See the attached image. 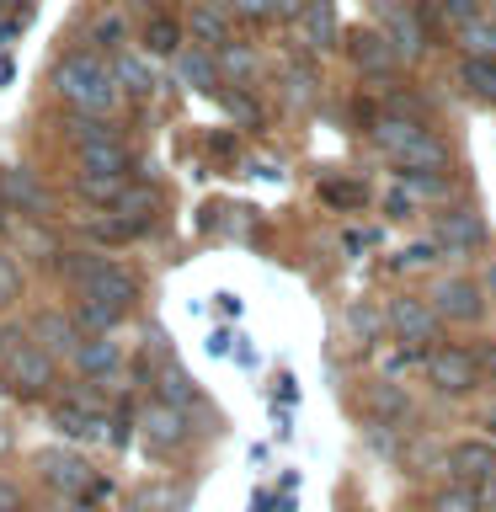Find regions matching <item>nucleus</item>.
Instances as JSON below:
<instances>
[{
  "label": "nucleus",
  "mask_w": 496,
  "mask_h": 512,
  "mask_svg": "<svg viewBox=\"0 0 496 512\" xmlns=\"http://www.w3.org/2000/svg\"><path fill=\"white\" fill-rule=\"evenodd\" d=\"M107 70H112V86H118V96H134V102H144V96L160 86L155 70H150V59L134 54V48H118V54L107 59Z\"/></svg>",
  "instance_id": "nucleus-11"
},
{
  "label": "nucleus",
  "mask_w": 496,
  "mask_h": 512,
  "mask_svg": "<svg viewBox=\"0 0 496 512\" xmlns=\"http://www.w3.org/2000/svg\"><path fill=\"white\" fill-rule=\"evenodd\" d=\"M480 294H486V304H496V262L486 267V278H480Z\"/></svg>",
  "instance_id": "nucleus-48"
},
{
  "label": "nucleus",
  "mask_w": 496,
  "mask_h": 512,
  "mask_svg": "<svg viewBox=\"0 0 496 512\" xmlns=\"http://www.w3.org/2000/svg\"><path fill=\"white\" fill-rule=\"evenodd\" d=\"M182 507V491H171V486H144L128 496V512H176Z\"/></svg>",
  "instance_id": "nucleus-33"
},
{
  "label": "nucleus",
  "mask_w": 496,
  "mask_h": 512,
  "mask_svg": "<svg viewBox=\"0 0 496 512\" xmlns=\"http://www.w3.org/2000/svg\"><path fill=\"white\" fill-rule=\"evenodd\" d=\"M230 16H246V22H267L272 0H230Z\"/></svg>",
  "instance_id": "nucleus-39"
},
{
  "label": "nucleus",
  "mask_w": 496,
  "mask_h": 512,
  "mask_svg": "<svg viewBox=\"0 0 496 512\" xmlns=\"http://www.w3.org/2000/svg\"><path fill=\"white\" fill-rule=\"evenodd\" d=\"M422 363H427V379L438 384L443 395H470L475 379H480V363L464 347H427Z\"/></svg>",
  "instance_id": "nucleus-4"
},
{
  "label": "nucleus",
  "mask_w": 496,
  "mask_h": 512,
  "mask_svg": "<svg viewBox=\"0 0 496 512\" xmlns=\"http://www.w3.org/2000/svg\"><path fill=\"white\" fill-rule=\"evenodd\" d=\"M112 214H118L128 230H150L155 224V214H160V192L150 187V182H128L123 192H118V203H112Z\"/></svg>",
  "instance_id": "nucleus-14"
},
{
  "label": "nucleus",
  "mask_w": 496,
  "mask_h": 512,
  "mask_svg": "<svg viewBox=\"0 0 496 512\" xmlns=\"http://www.w3.org/2000/svg\"><path fill=\"white\" fill-rule=\"evenodd\" d=\"M80 299H96V304H107V310H118V315H128V304L139 299V283H134V272H123V267H112V262H102L91 272L86 283L75 288Z\"/></svg>",
  "instance_id": "nucleus-8"
},
{
  "label": "nucleus",
  "mask_w": 496,
  "mask_h": 512,
  "mask_svg": "<svg viewBox=\"0 0 496 512\" xmlns=\"http://www.w3.org/2000/svg\"><path fill=\"white\" fill-rule=\"evenodd\" d=\"M80 198H91V203H118V192L128 187V176H112V171H80Z\"/></svg>",
  "instance_id": "nucleus-26"
},
{
  "label": "nucleus",
  "mask_w": 496,
  "mask_h": 512,
  "mask_svg": "<svg viewBox=\"0 0 496 512\" xmlns=\"http://www.w3.org/2000/svg\"><path fill=\"white\" fill-rule=\"evenodd\" d=\"M491 432H496V416H491Z\"/></svg>",
  "instance_id": "nucleus-51"
},
{
  "label": "nucleus",
  "mask_w": 496,
  "mask_h": 512,
  "mask_svg": "<svg viewBox=\"0 0 496 512\" xmlns=\"http://www.w3.org/2000/svg\"><path fill=\"white\" fill-rule=\"evenodd\" d=\"M491 368H496V342H491Z\"/></svg>",
  "instance_id": "nucleus-49"
},
{
  "label": "nucleus",
  "mask_w": 496,
  "mask_h": 512,
  "mask_svg": "<svg viewBox=\"0 0 496 512\" xmlns=\"http://www.w3.org/2000/svg\"><path fill=\"white\" fill-rule=\"evenodd\" d=\"M0 358H6V384L16 395H43L48 384H54V358L38 347V342H22V336H6V347H0Z\"/></svg>",
  "instance_id": "nucleus-3"
},
{
  "label": "nucleus",
  "mask_w": 496,
  "mask_h": 512,
  "mask_svg": "<svg viewBox=\"0 0 496 512\" xmlns=\"http://www.w3.org/2000/svg\"><path fill=\"white\" fill-rule=\"evenodd\" d=\"M224 107H230V112H235V118L246 123V128H256V123H262V112H256V102H251V96L240 91V86H230V91H224Z\"/></svg>",
  "instance_id": "nucleus-37"
},
{
  "label": "nucleus",
  "mask_w": 496,
  "mask_h": 512,
  "mask_svg": "<svg viewBox=\"0 0 496 512\" xmlns=\"http://www.w3.org/2000/svg\"><path fill=\"white\" fill-rule=\"evenodd\" d=\"M144 48H150V54H176V48H182V27H176L171 16H150V22H144Z\"/></svg>",
  "instance_id": "nucleus-31"
},
{
  "label": "nucleus",
  "mask_w": 496,
  "mask_h": 512,
  "mask_svg": "<svg viewBox=\"0 0 496 512\" xmlns=\"http://www.w3.org/2000/svg\"><path fill=\"white\" fill-rule=\"evenodd\" d=\"M16 507H22V496H16V486L0 480V512H16Z\"/></svg>",
  "instance_id": "nucleus-47"
},
{
  "label": "nucleus",
  "mask_w": 496,
  "mask_h": 512,
  "mask_svg": "<svg viewBox=\"0 0 496 512\" xmlns=\"http://www.w3.org/2000/svg\"><path fill=\"white\" fill-rule=\"evenodd\" d=\"M320 192H326V203H363V187H336V182H326Z\"/></svg>",
  "instance_id": "nucleus-43"
},
{
  "label": "nucleus",
  "mask_w": 496,
  "mask_h": 512,
  "mask_svg": "<svg viewBox=\"0 0 496 512\" xmlns=\"http://www.w3.org/2000/svg\"><path fill=\"white\" fill-rule=\"evenodd\" d=\"M427 304L438 310V320H454V326H470V320L486 315V294H480V283H470V278H443L432 288Z\"/></svg>",
  "instance_id": "nucleus-5"
},
{
  "label": "nucleus",
  "mask_w": 496,
  "mask_h": 512,
  "mask_svg": "<svg viewBox=\"0 0 496 512\" xmlns=\"http://www.w3.org/2000/svg\"><path fill=\"white\" fill-rule=\"evenodd\" d=\"M134 230H128L123 219H91V240H128Z\"/></svg>",
  "instance_id": "nucleus-40"
},
{
  "label": "nucleus",
  "mask_w": 496,
  "mask_h": 512,
  "mask_svg": "<svg viewBox=\"0 0 496 512\" xmlns=\"http://www.w3.org/2000/svg\"><path fill=\"white\" fill-rule=\"evenodd\" d=\"M187 32L208 48V54H214V48H224V43L235 38V32H230V6H219V0L208 6V0H198V6H192V16H187Z\"/></svg>",
  "instance_id": "nucleus-15"
},
{
  "label": "nucleus",
  "mask_w": 496,
  "mask_h": 512,
  "mask_svg": "<svg viewBox=\"0 0 496 512\" xmlns=\"http://www.w3.org/2000/svg\"><path fill=\"white\" fill-rule=\"evenodd\" d=\"M54 91L70 102L75 112H91V118H112L118 112V86H112V70L96 48H75L54 64Z\"/></svg>",
  "instance_id": "nucleus-1"
},
{
  "label": "nucleus",
  "mask_w": 496,
  "mask_h": 512,
  "mask_svg": "<svg viewBox=\"0 0 496 512\" xmlns=\"http://www.w3.org/2000/svg\"><path fill=\"white\" fill-rule=\"evenodd\" d=\"M155 395H160V406H171V411H192V406H198V384H192L182 368H160Z\"/></svg>",
  "instance_id": "nucleus-23"
},
{
  "label": "nucleus",
  "mask_w": 496,
  "mask_h": 512,
  "mask_svg": "<svg viewBox=\"0 0 496 512\" xmlns=\"http://www.w3.org/2000/svg\"><path fill=\"white\" fill-rule=\"evenodd\" d=\"M0 203L16 208V214H27V219H48V214H54V198H48V187H43L32 171H22V166L0 171Z\"/></svg>",
  "instance_id": "nucleus-7"
},
{
  "label": "nucleus",
  "mask_w": 496,
  "mask_h": 512,
  "mask_svg": "<svg viewBox=\"0 0 496 512\" xmlns=\"http://www.w3.org/2000/svg\"><path fill=\"white\" fill-rule=\"evenodd\" d=\"M70 320H75V331H80V336H107L123 315H118V310H107V304H96V299H80Z\"/></svg>",
  "instance_id": "nucleus-25"
},
{
  "label": "nucleus",
  "mask_w": 496,
  "mask_h": 512,
  "mask_svg": "<svg viewBox=\"0 0 496 512\" xmlns=\"http://www.w3.org/2000/svg\"><path fill=\"white\" fill-rule=\"evenodd\" d=\"M304 6H310V0H272V16H294V22H299Z\"/></svg>",
  "instance_id": "nucleus-45"
},
{
  "label": "nucleus",
  "mask_w": 496,
  "mask_h": 512,
  "mask_svg": "<svg viewBox=\"0 0 496 512\" xmlns=\"http://www.w3.org/2000/svg\"><path fill=\"white\" fill-rule=\"evenodd\" d=\"M432 240H438V251H448V256H470V246L486 240V224H480V214H470V208H448V214H438V224H432Z\"/></svg>",
  "instance_id": "nucleus-9"
},
{
  "label": "nucleus",
  "mask_w": 496,
  "mask_h": 512,
  "mask_svg": "<svg viewBox=\"0 0 496 512\" xmlns=\"http://www.w3.org/2000/svg\"><path fill=\"white\" fill-rule=\"evenodd\" d=\"M176 80H182L187 91H214L219 86V64L208 48H176Z\"/></svg>",
  "instance_id": "nucleus-18"
},
{
  "label": "nucleus",
  "mask_w": 496,
  "mask_h": 512,
  "mask_svg": "<svg viewBox=\"0 0 496 512\" xmlns=\"http://www.w3.org/2000/svg\"><path fill=\"white\" fill-rule=\"evenodd\" d=\"M368 400H374L379 411H390V416L406 411V395H400V384H374V395H368Z\"/></svg>",
  "instance_id": "nucleus-38"
},
{
  "label": "nucleus",
  "mask_w": 496,
  "mask_h": 512,
  "mask_svg": "<svg viewBox=\"0 0 496 512\" xmlns=\"http://www.w3.org/2000/svg\"><path fill=\"white\" fill-rule=\"evenodd\" d=\"M118 358H123V352H118V342H112V336H80L75 352H70V363L80 368V374H102V379L118 368Z\"/></svg>",
  "instance_id": "nucleus-21"
},
{
  "label": "nucleus",
  "mask_w": 496,
  "mask_h": 512,
  "mask_svg": "<svg viewBox=\"0 0 496 512\" xmlns=\"http://www.w3.org/2000/svg\"><path fill=\"white\" fill-rule=\"evenodd\" d=\"M70 128H75V139H80V144H91V139H118L112 118H91V112H75Z\"/></svg>",
  "instance_id": "nucleus-36"
},
{
  "label": "nucleus",
  "mask_w": 496,
  "mask_h": 512,
  "mask_svg": "<svg viewBox=\"0 0 496 512\" xmlns=\"http://www.w3.org/2000/svg\"><path fill=\"white\" fill-rule=\"evenodd\" d=\"M32 336H38V347L48 352V358H70L75 342H80L75 320H70V315H59V310H43L38 320H32Z\"/></svg>",
  "instance_id": "nucleus-16"
},
{
  "label": "nucleus",
  "mask_w": 496,
  "mask_h": 512,
  "mask_svg": "<svg viewBox=\"0 0 496 512\" xmlns=\"http://www.w3.org/2000/svg\"><path fill=\"white\" fill-rule=\"evenodd\" d=\"M48 422H54V432H59V438H70V443L96 438V422H91V416H80V406H54V411H48Z\"/></svg>",
  "instance_id": "nucleus-32"
},
{
  "label": "nucleus",
  "mask_w": 496,
  "mask_h": 512,
  "mask_svg": "<svg viewBox=\"0 0 496 512\" xmlns=\"http://www.w3.org/2000/svg\"><path fill=\"white\" fill-rule=\"evenodd\" d=\"M374 144L395 160L400 171H448V144L416 118H379Z\"/></svg>",
  "instance_id": "nucleus-2"
},
{
  "label": "nucleus",
  "mask_w": 496,
  "mask_h": 512,
  "mask_svg": "<svg viewBox=\"0 0 496 512\" xmlns=\"http://www.w3.org/2000/svg\"><path fill=\"white\" fill-rule=\"evenodd\" d=\"M299 32H304V43H310L315 54H326V48L342 43V38H336V11H331V0H310V6L299 11Z\"/></svg>",
  "instance_id": "nucleus-20"
},
{
  "label": "nucleus",
  "mask_w": 496,
  "mask_h": 512,
  "mask_svg": "<svg viewBox=\"0 0 496 512\" xmlns=\"http://www.w3.org/2000/svg\"><path fill=\"white\" fill-rule=\"evenodd\" d=\"M448 22H454V27H464V22H475V16H480V6H475V0H448Z\"/></svg>",
  "instance_id": "nucleus-41"
},
{
  "label": "nucleus",
  "mask_w": 496,
  "mask_h": 512,
  "mask_svg": "<svg viewBox=\"0 0 496 512\" xmlns=\"http://www.w3.org/2000/svg\"><path fill=\"white\" fill-rule=\"evenodd\" d=\"M80 171H112V176H128V150L118 139H91L80 144Z\"/></svg>",
  "instance_id": "nucleus-22"
},
{
  "label": "nucleus",
  "mask_w": 496,
  "mask_h": 512,
  "mask_svg": "<svg viewBox=\"0 0 496 512\" xmlns=\"http://www.w3.org/2000/svg\"><path fill=\"white\" fill-rule=\"evenodd\" d=\"M459 43H464V54L496 59V22H486V16H475V22H464V27H459Z\"/></svg>",
  "instance_id": "nucleus-30"
},
{
  "label": "nucleus",
  "mask_w": 496,
  "mask_h": 512,
  "mask_svg": "<svg viewBox=\"0 0 496 512\" xmlns=\"http://www.w3.org/2000/svg\"><path fill=\"white\" fill-rule=\"evenodd\" d=\"M475 496H480V512H496V475L486 480V486H475Z\"/></svg>",
  "instance_id": "nucleus-46"
},
{
  "label": "nucleus",
  "mask_w": 496,
  "mask_h": 512,
  "mask_svg": "<svg viewBox=\"0 0 496 512\" xmlns=\"http://www.w3.org/2000/svg\"><path fill=\"white\" fill-rule=\"evenodd\" d=\"M38 475H43L59 496H86V486H91V464L80 459V454H64V448H48V454H38Z\"/></svg>",
  "instance_id": "nucleus-10"
},
{
  "label": "nucleus",
  "mask_w": 496,
  "mask_h": 512,
  "mask_svg": "<svg viewBox=\"0 0 496 512\" xmlns=\"http://www.w3.org/2000/svg\"><path fill=\"white\" fill-rule=\"evenodd\" d=\"M22 299V267H16L11 251H0V310Z\"/></svg>",
  "instance_id": "nucleus-35"
},
{
  "label": "nucleus",
  "mask_w": 496,
  "mask_h": 512,
  "mask_svg": "<svg viewBox=\"0 0 496 512\" xmlns=\"http://www.w3.org/2000/svg\"><path fill=\"white\" fill-rule=\"evenodd\" d=\"M448 470H454L459 486H486V480L496 475V454L486 443H459L454 454H448Z\"/></svg>",
  "instance_id": "nucleus-17"
},
{
  "label": "nucleus",
  "mask_w": 496,
  "mask_h": 512,
  "mask_svg": "<svg viewBox=\"0 0 496 512\" xmlns=\"http://www.w3.org/2000/svg\"><path fill=\"white\" fill-rule=\"evenodd\" d=\"M214 54H219L214 64H219V70L230 75V80H251V75H256V54H251V48L240 43V38H230L224 48H214Z\"/></svg>",
  "instance_id": "nucleus-28"
},
{
  "label": "nucleus",
  "mask_w": 496,
  "mask_h": 512,
  "mask_svg": "<svg viewBox=\"0 0 496 512\" xmlns=\"http://www.w3.org/2000/svg\"><path fill=\"white\" fill-rule=\"evenodd\" d=\"M128 38V22H123V11H102L96 16V27H91V43H96V54H118Z\"/></svg>",
  "instance_id": "nucleus-29"
},
{
  "label": "nucleus",
  "mask_w": 496,
  "mask_h": 512,
  "mask_svg": "<svg viewBox=\"0 0 496 512\" xmlns=\"http://www.w3.org/2000/svg\"><path fill=\"white\" fill-rule=\"evenodd\" d=\"M139 427H144V438H150V448H176L187 438V427H182V411H171V406H144L139 411Z\"/></svg>",
  "instance_id": "nucleus-19"
},
{
  "label": "nucleus",
  "mask_w": 496,
  "mask_h": 512,
  "mask_svg": "<svg viewBox=\"0 0 496 512\" xmlns=\"http://www.w3.org/2000/svg\"><path fill=\"white\" fill-rule=\"evenodd\" d=\"M438 326H443V320H438V310H432L427 299H411V294H406V299L390 304V331H395L406 347H422V352H427V342H438Z\"/></svg>",
  "instance_id": "nucleus-6"
},
{
  "label": "nucleus",
  "mask_w": 496,
  "mask_h": 512,
  "mask_svg": "<svg viewBox=\"0 0 496 512\" xmlns=\"http://www.w3.org/2000/svg\"><path fill=\"white\" fill-rule=\"evenodd\" d=\"M432 512H480V496H475V486H448V491H438Z\"/></svg>",
  "instance_id": "nucleus-34"
},
{
  "label": "nucleus",
  "mask_w": 496,
  "mask_h": 512,
  "mask_svg": "<svg viewBox=\"0 0 496 512\" xmlns=\"http://www.w3.org/2000/svg\"><path fill=\"white\" fill-rule=\"evenodd\" d=\"M459 80L480 96V102H496V59L470 54V59H464V70H459Z\"/></svg>",
  "instance_id": "nucleus-27"
},
{
  "label": "nucleus",
  "mask_w": 496,
  "mask_h": 512,
  "mask_svg": "<svg viewBox=\"0 0 496 512\" xmlns=\"http://www.w3.org/2000/svg\"><path fill=\"white\" fill-rule=\"evenodd\" d=\"M43 512H91V502L86 496H59V502H48Z\"/></svg>",
  "instance_id": "nucleus-44"
},
{
  "label": "nucleus",
  "mask_w": 496,
  "mask_h": 512,
  "mask_svg": "<svg viewBox=\"0 0 496 512\" xmlns=\"http://www.w3.org/2000/svg\"><path fill=\"white\" fill-rule=\"evenodd\" d=\"M283 96H288V107H315L320 102L315 70H304V64H283Z\"/></svg>",
  "instance_id": "nucleus-24"
},
{
  "label": "nucleus",
  "mask_w": 496,
  "mask_h": 512,
  "mask_svg": "<svg viewBox=\"0 0 496 512\" xmlns=\"http://www.w3.org/2000/svg\"><path fill=\"white\" fill-rule=\"evenodd\" d=\"M347 59L358 64V70H368V75H384V70H395V64H400L395 43L384 38V32H374V27L352 32V38H347Z\"/></svg>",
  "instance_id": "nucleus-12"
},
{
  "label": "nucleus",
  "mask_w": 496,
  "mask_h": 512,
  "mask_svg": "<svg viewBox=\"0 0 496 512\" xmlns=\"http://www.w3.org/2000/svg\"><path fill=\"white\" fill-rule=\"evenodd\" d=\"M384 38L395 43L400 59H416V54L427 48V27L416 22L411 6H400V0H395V6H384Z\"/></svg>",
  "instance_id": "nucleus-13"
},
{
  "label": "nucleus",
  "mask_w": 496,
  "mask_h": 512,
  "mask_svg": "<svg viewBox=\"0 0 496 512\" xmlns=\"http://www.w3.org/2000/svg\"><path fill=\"white\" fill-rule=\"evenodd\" d=\"M0 224H6V203H0Z\"/></svg>",
  "instance_id": "nucleus-50"
},
{
  "label": "nucleus",
  "mask_w": 496,
  "mask_h": 512,
  "mask_svg": "<svg viewBox=\"0 0 496 512\" xmlns=\"http://www.w3.org/2000/svg\"><path fill=\"white\" fill-rule=\"evenodd\" d=\"M384 203H390V214H395V219H406L416 198H411V187H390V198H384Z\"/></svg>",
  "instance_id": "nucleus-42"
}]
</instances>
